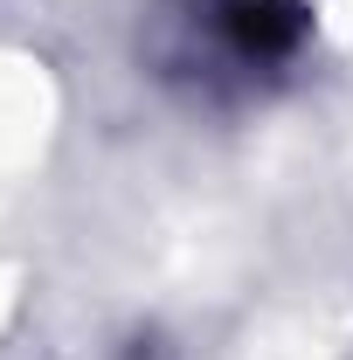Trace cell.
<instances>
[{"label": "cell", "mask_w": 353, "mask_h": 360, "mask_svg": "<svg viewBox=\"0 0 353 360\" xmlns=\"http://www.w3.org/2000/svg\"><path fill=\"white\" fill-rule=\"evenodd\" d=\"M208 28L243 70H270V63H291L305 49L312 14H305V0H215Z\"/></svg>", "instance_id": "6da1fadb"}]
</instances>
